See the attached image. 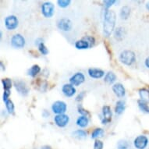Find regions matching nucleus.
<instances>
[{"instance_id":"1","label":"nucleus","mask_w":149,"mask_h":149,"mask_svg":"<svg viewBox=\"0 0 149 149\" xmlns=\"http://www.w3.org/2000/svg\"><path fill=\"white\" fill-rule=\"evenodd\" d=\"M116 14L113 10H105L103 19V34L105 37H109L115 31Z\"/></svg>"},{"instance_id":"2","label":"nucleus","mask_w":149,"mask_h":149,"mask_svg":"<svg viewBox=\"0 0 149 149\" xmlns=\"http://www.w3.org/2000/svg\"><path fill=\"white\" fill-rule=\"evenodd\" d=\"M120 61L126 66H132L136 62V55L131 50H123L119 56Z\"/></svg>"},{"instance_id":"3","label":"nucleus","mask_w":149,"mask_h":149,"mask_svg":"<svg viewBox=\"0 0 149 149\" xmlns=\"http://www.w3.org/2000/svg\"><path fill=\"white\" fill-rule=\"evenodd\" d=\"M11 46L15 48V49H23L26 45V41H25L24 37L20 34H16L13 35L11 38Z\"/></svg>"},{"instance_id":"4","label":"nucleus","mask_w":149,"mask_h":149,"mask_svg":"<svg viewBox=\"0 0 149 149\" xmlns=\"http://www.w3.org/2000/svg\"><path fill=\"white\" fill-rule=\"evenodd\" d=\"M57 27L63 32L70 31L73 28V22L69 18L63 17L58 20L56 23Z\"/></svg>"},{"instance_id":"5","label":"nucleus","mask_w":149,"mask_h":149,"mask_svg":"<svg viewBox=\"0 0 149 149\" xmlns=\"http://www.w3.org/2000/svg\"><path fill=\"white\" fill-rule=\"evenodd\" d=\"M113 117V113L111 108L109 105H104L102 109V117H101V122L103 125H106L112 121Z\"/></svg>"},{"instance_id":"6","label":"nucleus","mask_w":149,"mask_h":149,"mask_svg":"<svg viewBox=\"0 0 149 149\" xmlns=\"http://www.w3.org/2000/svg\"><path fill=\"white\" fill-rule=\"evenodd\" d=\"M4 23H5L6 28L9 31H13L17 29L19 25V20L14 15H10L6 17Z\"/></svg>"},{"instance_id":"7","label":"nucleus","mask_w":149,"mask_h":149,"mask_svg":"<svg viewBox=\"0 0 149 149\" xmlns=\"http://www.w3.org/2000/svg\"><path fill=\"white\" fill-rule=\"evenodd\" d=\"M42 13L45 18H51L55 13V6L50 2H45L42 5Z\"/></svg>"},{"instance_id":"8","label":"nucleus","mask_w":149,"mask_h":149,"mask_svg":"<svg viewBox=\"0 0 149 149\" xmlns=\"http://www.w3.org/2000/svg\"><path fill=\"white\" fill-rule=\"evenodd\" d=\"M67 109V105L63 101H56L52 105V110L55 114H65Z\"/></svg>"},{"instance_id":"9","label":"nucleus","mask_w":149,"mask_h":149,"mask_svg":"<svg viewBox=\"0 0 149 149\" xmlns=\"http://www.w3.org/2000/svg\"><path fill=\"white\" fill-rule=\"evenodd\" d=\"M15 89L17 90V91L20 95L22 96H27L30 92V89L27 86V84H25V82L22 81H15L14 84H13Z\"/></svg>"},{"instance_id":"10","label":"nucleus","mask_w":149,"mask_h":149,"mask_svg":"<svg viewBox=\"0 0 149 149\" xmlns=\"http://www.w3.org/2000/svg\"><path fill=\"white\" fill-rule=\"evenodd\" d=\"M148 145V138L144 135H139L134 140V146L136 149H145Z\"/></svg>"},{"instance_id":"11","label":"nucleus","mask_w":149,"mask_h":149,"mask_svg":"<svg viewBox=\"0 0 149 149\" xmlns=\"http://www.w3.org/2000/svg\"><path fill=\"white\" fill-rule=\"evenodd\" d=\"M54 122L57 127L63 128L68 125L69 122H70V117L68 115H66V114L56 115L54 117Z\"/></svg>"},{"instance_id":"12","label":"nucleus","mask_w":149,"mask_h":149,"mask_svg":"<svg viewBox=\"0 0 149 149\" xmlns=\"http://www.w3.org/2000/svg\"><path fill=\"white\" fill-rule=\"evenodd\" d=\"M85 81V76L81 72L74 73L70 78V84L73 86H80Z\"/></svg>"},{"instance_id":"13","label":"nucleus","mask_w":149,"mask_h":149,"mask_svg":"<svg viewBox=\"0 0 149 149\" xmlns=\"http://www.w3.org/2000/svg\"><path fill=\"white\" fill-rule=\"evenodd\" d=\"M112 89H113V91L115 94V95L118 98H123L126 95V89H125L124 86L121 83L114 84L112 87Z\"/></svg>"},{"instance_id":"14","label":"nucleus","mask_w":149,"mask_h":149,"mask_svg":"<svg viewBox=\"0 0 149 149\" xmlns=\"http://www.w3.org/2000/svg\"><path fill=\"white\" fill-rule=\"evenodd\" d=\"M62 92L64 95L68 98L73 97L77 92V90L75 87L72 85L71 84H65L63 87H62Z\"/></svg>"},{"instance_id":"15","label":"nucleus","mask_w":149,"mask_h":149,"mask_svg":"<svg viewBox=\"0 0 149 149\" xmlns=\"http://www.w3.org/2000/svg\"><path fill=\"white\" fill-rule=\"evenodd\" d=\"M88 73L91 78L93 79H100L105 77V71L98 68H89L88 70Z\"/></svg>"},{"instance_id":"16","label":"nucleus","mask_w":149,"mask_h":149,"mask_svg":"<svg viewBox=\"0 0 149 149\" xmlns=\"http://www.w3.org/2000/svg\"><path fill=\"white\" fill-rule=\"evenodd\" d=\"M116 79H117V77L112 71H109L108 73H105V77H104V81L108 84H114L116 81Z\"/></svg>"},{"instance_id":"17","label":"nucleus","mask_w":149,"mask_h":149,"mask_svg":"<svg viewBox=\"0 0 149 149\" xmlns=\"http://www.w3.org/2000/svg\"><path fill=\"white\" fill-rule=\"evenodd\" d=\"M75 48L79 50H83V49H90V44L89 42L85 40L84 38H82L81 40H78L75 42Z\"/></svg>"},{"instance_id":"18","label":"nucleus","mask_w":149,"mask_h":149,"mask_svg":"<svg viewBox=\"0 0 149 149\" xmlns=\"http://www.w3.org/2000/svg\"><path fill=\"white\" fill-rule=\"evenodd\" d=\"M125 34H126V31L125 29L122 27H119L117 28H116L114 32H113V36L115 38V39L117 41H121L123 39Z\"/></svg>"},{"instance_id":"19","label":"nucleus","mask_w":149,"mask_h":149,"mask_svg":"<svg viewBox=\"0 0 149 149\" xmlns=\"http://www.w3.org/2000/svg\"><path fill=\"white\" fill-rule=\"evenodd\" d=\"M126 109V103L123 100H119L116 103V107H115V113L117 115H121L123 112L125 111Z\"/></svg>"},{"instance_id":"20","label":"nucleus","mask_w":149,"mask_h":149,"mask_svg":"<svg viewBox=\"0 0 149 149\" xmlns=\"http://www.w3.org/2000/svg\"><path fill=\"white\" fill-rule=\"evenodd\" d=\"M41 72V67L38 65H33L30 69L27 70V74L28 76L31 77H35Z\"/></svg>"},{"instance_id":"21","label":"nucleus","mask_w":149,"mask_h":149,"mask_svg":"<svg viewBox=\"0 0 149 149\" xmlns=\"http://www.w3.org/2000/svg\"><path fill=\"white\" fill-rule=\"evenodd\" d=\"M72 136L77 140H84L87 137L88 134L84 130H76L72 133Z\"/></svg>"},{"instance_id":"22","label":"nucleus","mask_w":149,"mask_h":149,"mask_svg":"<svg viewBox=\"0 0 149 149\" xmlns=\"http://www.w3.org/2000/svg\"><path fill=\"white\" fill-rule=\"evenodd\" d=\"M130 15V8L127 6H124L121 8L120 12V18L123 20H127L129 18Z\"/></svg>"},{"instance_id":"23","label":"nucleus","mask_w":149,"mask_h":149,"mask_svg":"<svg viewBox=\"0 0 149 149\" xmlns=\"http://www.w3.org/2000/svg\"><path fill=\"white\" fill-rule=\"evenodd\" d=\"M76 123L78 127H81V128H85V127H88V123H89V118L87 117V116H81L77 118Z\"/></svg>"},{"instance_id":"24","label":"nucleus","mask_w":149,"mask_h":149,"mask_svg":"<svg viewBox=\"0 0 149 149\" xmlns=\"http://www.w3.org/2000/svg\"><path fill=\"white\" fill-rule=\"evenodd\" d=\"M137 105L141 112L149 114V105L148 103L141 99H139V100H137Z\"/></svg>"},{"instance_id":"25","label":"nucleus","mask_w":149,"mask_h":149,"mask_svg":"<svg viewBox=\"0 0 149 149\" xmlns=\"http://www.w3.org/2000/svg\"><path fill=\"white\" fill-rule=\"evenodd\" d=\"M104 130L102 128H95V129L91 133V137L92 138V139H95L97 140V138L98 137H103V135H104Z\"/></svg>"},{"instance_id":"26","label":"nucleus","mask_w":149,"mask_h":149,"mask_svg":"<svg viewBox=\"0 0 149 149\" xmlns=\"http://www.w3.org/2000/svg\"><path fill=\"white\" fill-rule=\"evenodd\" d=\"M139 95L141 99L145 102L149 103V91L145 88H141L139 90Z\"/></svg>"},{"instance_id":"27","label":"nucleus","mask_w":149,"mask_h":149,"mask_svg":"<svg viewBox=\"0 0 149 149\" xmlns=\"http://www.w3.org/2000/svg\"><path fill=\"white\" fill-rule=\"evenodd\" d=\"M116 148L117 149H129L130 144L127 140H120L116 144Z\"/></svg>"},{"instance_id":"28","label":"nucleus","mask_w":149,"mask_h":149,"mask_svg":"<svg viewBox=\"0 0 149 149\" xmlns=\"http://www.w3.org/2000/svg\"><path fill=\"white\" fill-rule=\"evenodd\" d=\"M6 105V110H7V112L10 114H13L14 113V110H15V106L13 102L12 101L9 99L8 101H6L5 102Z\"/></svg>"},{"instance_id":"29","label":"nucleus","mask_w":149,"mask_h":149,"mask_svg":"<svg viewBox=\"0 0 149 149\" xmlns=\"http://www.w3.org/2000/svg\"><path fill=\"white\" fill-rule=\"evenodd\" d=\"M2 84H3L4 90H10V88H12L13 86V82L11 79L4 78L2 80Z\"/></svg>"},{"instance_id":"30","label":"nucleus","mask_w":149,"mask_h":149,"mask_svg":"<svg viewBox=\"0 0 149 149\" xmlns=\"http://www.w3.org/2000/svg\"><path fill=\"white\" fill-rule=\"evenodd\" d=\"M38 51L40 52V53L42 54V55H43V56H47L49 52V49H48V48L45 46V45L44 44V42L40 43V44L38 45Z\"/></svg>"},{"instance_id":"31","label":"nucleus","mask_w":149,"mask_h":149,"mask_svg":"<svg viewBox=\"0 0 149 149\" xmlns=\"http://www.w3.org/2000/svg\"><path fill=\"white\" fill-rule=\"evenodd\" d=\"M77 112L81 116H87V117H89L90 116V113L88 112V110L85 109L81 105L79 104L77 105Z\"/></svg>"},{"instance_id":"32","label":"nucleus","mask_w":149,"mask_h":149,"mask_svg":"<svg viewBox=\"0 0 149 149\" xmlns=\"http://www.w3.org/2000/svg\"><path fill=\"white\" fill-rule=\"evenodd\" d=\"M71 1L70 0H58L57 1V4L59 7L61 8H66L68 7L70 5Z\"/></svg>"},{"instance_id":"33","label":"nucleus","mask_w":149,"mask_h":149,"mask_svg":"<svg viewBox=\"0 0 149 149\" xmlns=\"http://www.w3.org/2000/svg\"><path fill=\"white\" fill-rule=\"evenodd\" d=\"M116 3V0H105V1L103 2L105 10H109V8Z\"/></svg>"},{"instance_id":"34","label":"nucleus","mask_w":149,"mask_h":149,"mask_svg":"<svg viewBox=\"0 0 149 149\" xmlns=\"http://www.w3.org/2000/svg\"><path fill=\"white\" fill-rule=\"evenodd\" d=\"M104 148V144L100 140H95L94 143V149H103Z\"/></svg>"},{"instance_id":"35","label":"nucleus","mask_w":149,"mask_h":149,"mask_svg":"<svg viewBox=\"0 0 149 149\" xmlns=\"http://www.w3.org/2000/svg\"><path fill=\"white\" fill-rule=\"evenodd\" d=\"M83 38H84L85 40H87L88 42H89V44H90L91 48H92L95 44V38L92 36H85Z\"/></svg>"},{"instance_id":"36","label":"nucleus","mask_w":149,"mask_h":149,"mask_svg":"<svg viewBox=\"0 0 149 149\" xmlns=\"http://www.w3.org/2000/svg\"><path fill=\"white\" fill-rule=\"evenodd\" d=\"M10 95H11L10 90H4V92H3V100L4 102H6V101H8L10 99Z\"/></svg>"},{"instance_id":"37","label":"nucleus","mask_w":149,"mask_h":149,"mask_svg":"<svg viewBox=\"0 0 149 149\" xmlns=\"http://www.w3.org/2000/svg\"><path fill=\"white\" fill-rule=\"evenodd\" d=\"M85 95H86L85 91H81V92H80V94H78V95L77 96L76 98H75L76 102H81V101L83 100V98H84Z\"/></svg>"},{"instance_id":"38","label":"nucleus","mask_w":149,"mask_h":149,"mask_svg":"<svg viewBox=\"0 0 149 149\" xmlns=\"http://www.w3.org/2000/svg\"><path fill=\"white\" fill-rule=\"evenodd\" d=\"M49 116V113H48L46 110H44V111H43V113H42V116L45 118H46L48 117Z\"/></svg>"},{"instance_id":"39","label":"nucleus","mask_w":149,"mask_h":149,"mask_svg":"<svg viewBox=\"0 0 149 149\" xmlns=\"http://www.w3.org/2000/svg\"><path fill=\"white\" fill-rule=\"evenodd\" d=\"M144 65L146 67L149 68V56L147 57L146 59H145V61H144Z\"/></svg>"},{"instance_id":"40","label":"nucleus","mask_w":149,"mask_h":149,"mask_svg":"<svg viewBox=\"0 0 149 149\" xmlns=\"http://www.w3.org/2000/svg\"><path fill=\"white\" fill-rule=\"evenodd\" d=\"M0 65H1V70H3V71L5 70L6 67H5V66L3 65V63L2 61L0 62Z\"/></svg>"},{"instance_id":"41","label":"nucleus","mask_w":149,"mask_h":149,"mask_svg":"<svg viewBox=\"0 0 149 149\" xmlns=\"http://www.w3.org/2000/svg\"><path fill=\"white\" fill-rule=\"evenodd\" d=\"M42 149H51V147L49 145H45V146L42 147Z\"/></svg>"},{"instance_id":"42","label":"nucleus","mask_w":149,"mask_h":149,"mask_svg":"<svg viewBox=\"0 0 149 149\" xmlns=\"http://www.w3.org/2000/svg\"><path fill=\"white\" fill-rule=\"evenodd\" d=\"M145 6H146V9L149 11V2L148 3H146V5H145Z\"/></svg>"},{"instance_id":"43","label":"nucleus","mask_w":149,"mask_h":149,"mask_svg":"<svg viewBox=\"0 0 149 149\" xmlns=\"http://www.w3.org/2000/svg\"><path fill=\"white\" fill-rule=\"evenodd\" d=\"M148 91H149V88H148Z\"/></svg>"}]
</instances>
